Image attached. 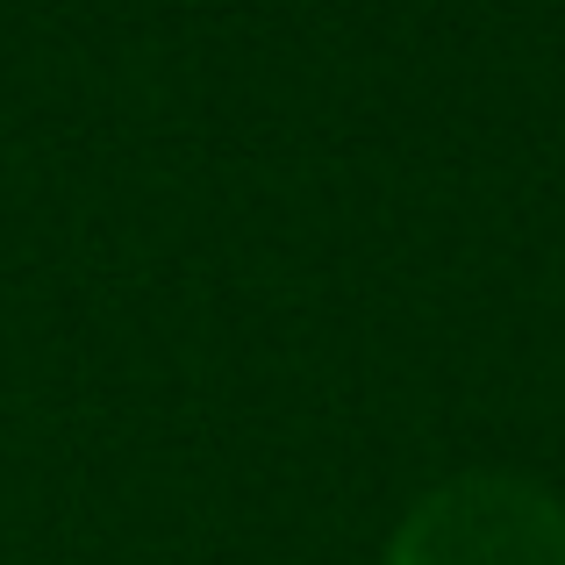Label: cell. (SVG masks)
<instances>
[{"mask_svg": "<svg viewBox=\"0 0 565 565\" xmlns=\"http://www.w3.org/2000/svg\"><path fill=\"white\" fill-rule=\"evenodd\" d=\"M386 565H565V509L523 472H458L401 515Z\"/></svg>", "mask_w": 565, "mask_h": 565, "instance_id": "cell-1", "label": "cell"}]
</instances>
